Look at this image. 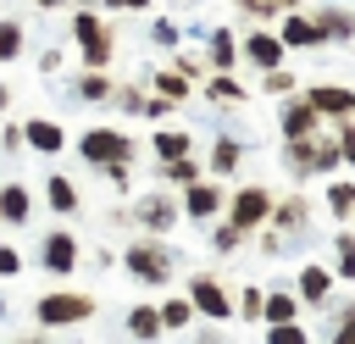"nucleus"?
<instances>
[{"label":"nucleus","instance_id":"1","mask_svg":"<svg viewBox=\"0 0 355 344\" xmlns=\"http://www.w3.org/2000/svg\"><path fill=\"white\" fill-rule=\"evenodd\" d=\"M78 155H83L94 172H105L111 189L128 194V172H133V161H139V139H133L128 128H116V122L83 128V133H78Z\"/></svg>","mask_w":355,"mask_h":344},{"label":"nucleus","instance_id":"2","mask_svg":"<svg viewBox=\"0 0 355 344\" xmlns=\"http://www.w3.org/2000/svg\"><path fill=\"white\" fill-rule=\"evenodd\" d=\"M122 272L133 283H144V289H166L178 277V250L166 244V233H144L139 227V239L122 250Z\"/></svg>","mask_w":355,"mask_h":344},{"label":"nucleus","instance_id":"3","mask_svg":"<svg viewBox=\"0 0 355 344\" xmlns=\"http://www.w3.org/2000/svg\"><path fill=\"white\" fill-rule=\"evenodd\" d=\"M283 161L294 166V178H333V166H344V150H338V133L333 128H316V133H300V139H283Z\"/></svg>","mask_w":355,"mask_h":344},{"label":"nucleus","instance_id":"4","mask_svg":"<svg viewBox=\"0 0 355 344\" xmlns=\"http://www.w3.org/2000/svg\"><path fill=\"white\" fill-rule=\"evenodd\" d=\"M72 44H78L83 67H111V55H116V33L94 6H72Z\"/></svg>","mask_w":355,"mask_h":344},{"label":"nucleus","instance_id":"5","mask_svg":"<svg viewBox=\"0 0 355 344\" xmlns=\"http://www.w3.org/2000/svg\"><path fill=\"white\" fill-rule=\"evenodd\" d=\"M94 311H100V300H94L89 289H50V294L33 300V322H39V327H78V322H89Z\"/></svg>","mask_w":355,"mask_h":344},{"label":"nucleus","instance_id":"6","mask_svg":"<svg viewBox=\"0 0 355 344\" xmlns=\"http://www.w3.org/2000/svg\"><path fill=\"white\" fill-rule=\"evenodd\" d=\"M116 216H122V222H133V227H144V233H172V227H178V216H183V200H166L161 189H150V194H133Z\"/></svg>","mask_w":355,"mask_h":344},{"label":"nucleus","instance_id":"7","mask_svg":"<svg viewBox=\"0 0 355 344\" xmlns=\"http://www.w3.org/2000/svg\"><path fill=\"white\" fill-rule=\"evenodd\" d=\"M272 205H277V194L266 189V183H244L239 194H227V222L233 227H244V233H261L266 222H272Z\"/></svg>","mask_w":355,"mask_h":344},{"label":"nucleus","instance_id":"8","mask_svg":"<svg viewBox=\"0 0 355 344\" xmlns=\"http://www.w3.org/2000/svg\"><path fill=\"white\" fill-rule=\"evenodd\" d=\"M39 266H44L50 277H72V272L83 266V244H78V233H72V227H50V233L39 239Z\"/></svg>","mask_w":355,"mask_h":344},{"label":"nucleus","instance_id":"9","mask_svg":"<svg viewBox=\"0 0 355 344\" xmlns=\"http://www.w3.org/2000/svg\"><path fill=\"white\" fill-rule=\"evenodd\" d=\"M189 300H194V311H200L205 322H227V316H239V300L227 294V283H222L216 272H194V277H189Z\"/></svg>","mask_w":355,"mask_h":344},{"label":"nucleus","instance_id":"10","mask_svg":"<svg viewBox=\"0 0 355 344\" xmlns=\"http://www.w3.org/2000/svg\"><path fill=\"white\" fill-rule=\"evenodd\" d=\"M239 55H244V67L272 72V67H283L288 44H283V33H277V28H250V33L239 39Z\"/></svg>","mask_w":355,"mask_h":344},{"label":"nucleus","instance_id":"11","mask_svg":"<svg viewBox=\"0 0 355 344\" xmlns=\"http://www.w3.org/2000/svg\"><path fill=\"white\" fill-rule=\"evenodd\" d=\"M227 211V189L216 183V178H194L189 189H183V216L189 222H216Z\"/></svg>","mask_w":355,"mask_h":344},{"label":"nucleus","instance_id":"12","mask_svg":"<svg viewBox=\"0 0 355 344\" xmlns=\"http://www.w3.org/2000/svg\"><path fill=\"white\" fill-rule=\"evenodd\" d=\"M327 117L305 100V89L300 94H283V105H277V128H283V139H300V133H316Z\"/></svg>","mask_w":355,"mask_h":344},{"label":"nucleus","instance_id":"13","mask_svg":"<svg viewBox=\"0 0 355 344\" xmlns=\"http://www.w3.org/2000/svg\"><path fill=\"white\" fill-rule=\"evenodd\" d=\"M333 283H338V272H333L327 261H305V266L294 272V289H300L305 305H333Z\"/></svg>","mask_w":355,"mask_h":344},{"label":"nucleus","instance_id":"14","mask_svg":"<svg viewBox=\"0 0 355 344\" xmlns=\"http://www.w3.org/2000/svg\"><path fill=\"white\" fill-rule=\"evenodd\" d=\"M277 33H283L288 50H316V44H327L316 11H311V17H305V11H283V17H277Z\"/></svg>","mask_w":355,"mask_h":344},{"label":"nucleus","instance_id":"15","mask_svg":"<svg viewBox=\"0 0 355 344\" xmlns=\"http://www.w3.org/2000/svg\"><path fill=\"white\" fill-rule=\"evenodd\" d=\"M305 100L327 117V122H344V117H355V89H344V83H311L305 89Z\"/></svg>","mask_w":355,"mask_h":344},{"label":"nucleus","instance_id":"16","mask_svg":"<svg viewBox=\"0 0 355 344\" xmlns=\"http://www.w3.org/2000/svg\"><path fill=\"white\" fill-rule=\"evenodd\" d=\"M22 139H28L33 155H61V150H67V128L50 122V117H28V122H22Z\"/></svg>","mask_w":355,"mask_h":344},{"label":"nucleus","instance_id":"17","mask_svg":"<svg viewBox=\"0 0 355 344\" xmlns=\"http://www.w3.org/2000/svg\"><path fill=\"white\" fill-rule=\"evenodd\" d=\"M44 205H50L55 216H78V211H83V194H78V183H72L67 172H50V178H44Z\"/></svg>","mask_w":355,"mask_h":344},{"label":"nucleus","instance_id":"18","mask_svg":"<svg viewBox=\"0 0 355 344\" xmlns=\"http://www.w3.org/2000/svg\"><path fill=\"white\" fill-rule=\"evenodd\" d=\"M205 61H211V72H233V67L244 61V55H239V33H233V28H211Z\"/></svg>","mask_w":355,"mask_h":344},{"label":"nucleus","instance_id":"19","mask_svg":"<svg viewBox=\"0 0 355 344\" xmlns=\"http://www.w3.org/2000/svg\"><path fill=\"white\" fill-rule=\"evenodd\" d=\"M72 94H78L83 105H111V94H116V83L105 78V67H83V72L72 78Z\"/></svg>","mask_w":355,"mask_h":344},{"label":"nucleus","instance_id":"20","mask_svg":"<svg viewBox=\"0 0 355 344\" xmlns=\"http://www.w3.org/2000/svg\"><path fill=\"white\" fill-rule=\"evenodd\" d=\"M272 227H283L288 239H300V233L311 227V200H305V194H288V200H277V205H272Z\"/></svg>","mask_w":355,"mask_h":344},{"label":"nucleus","instance_id":"21","mask_svg":"<svg viewBox=\"0 0 355 344\" xmlns=\"http://www.w3.org/2000/svg\"><path fill=\"white\" fill-rule=\"evenodd\" d=\"M122 327H128V338H161V333H166V322H161V305H155V300H139V305L122 316Z\"/></svg>","mask_w":355,"mask_h":344},{"label":"nucleus","instance_id":"22","mask_svg":"<svg viewBox=\"0 0 355 344\" xmlns=\"http://www.w3.org/2000/svg\"><path fill=\"white\" fill-rule=\"evenodd\" d=\"M33 216V194H28V183H0V222L6 227H22Z\"/></svg>","mask_w":355,"mask_h":344},{"label":"nucleus","instance_id":"23","mask_svg":"<svg viewBox=\"0 0 355 344\" xmlns=\"http://www.w3.org/2000/svg\"><path fill=\"white\" fill-rule=\"evenodd\" d=\"M200 94H205V100H216V105H244V100H250L244 78H233V72H211V78L200 83Z\"/></svg>","mask_w":355,"mask_h":344},{"label":"nucleus","instance_id":"24","mask_svg":"<svg viewBox=\"0 0 355 344\" xmlns=\"http://www.w3.org/2000/svg\"><path fill=\"white\" fill-rule=\"evenodd\" d=\"M205 166H211V178H233V172L244 166V144H239L233 133H222V139L211 144V155H205Z\"/></svg>","mask_w":355,"mask_h":344},{"label":"nucleus","instance_id":"25","mask_svg":"<svg viewBox=\"0 0 355 344\" xmlns=\"http://www.w3.org/2000/svg\"><path fill=\"white\" fill-rule=\"evenodd\" d=\"M300 311H305L300 289H294V294H288V289H266V316H261V327H266V322H300Z\"/></svg>","mask_w":355,"mask_h":344},{"label":"nucleus","instance_id":"26","mask_svg":"<svg viewBox=\"0 0 355 344\" xmlns=\"http://www.w3.org/2000/svg\"><path fill=\"white\" fill-rule=\"evenodd\" d=\"M150 150H155L161 161H178V155H194V139H189L183 128H155V139H150Z\"/></svg>","mask_w":355,"mask_h":344},{"label":"nucleus","instance_id":"27","mask_svg":"<svg viewBox=\"0 0 355 344\" xmlns=\"http://www.w3.org/2000/svg\"><path fill=\"white\" fill-rule=\"evenodd\" d=\"M316 22H322L327 39H355V11H349V6H333V0H327V6L316 11Z\"/></svg>","mask_w":355,"mask_h":344},{"label":"nucleus","instance_id":"28","mask_svg":"<svg viewBox=\"0 0 355 344\" xmlns=\"http://www.w3.org/2000/svg\"><path fill=\"white\" fill-rule=\"evenodd\" d=\"M327 211H333V222H355V183L349 178H327Z\"/></svg>","mask_w":355,"mask_h":344},{"label":"nucleus","instance_id":"29","mask_svg":"<svg viewBox=\"0 0 355 344\" xmlns=\"http://www.w3.org/2000/svg\"><path fill=\"white\" fill-rule=\"evenodd\" d=\"M333 272H338V283H355V227L333 233Z\"/></svg>","mask_w":355,"mask_h":344},{"label":"nucleus","instance_id":"30","mask_svg":"<svg viewBox=\"0 0 355 344\" xmlns=\"http://www.w3.org/2000/svg\"><path fill=\"white\" fill-rule=\"evenodd\" d=\"M22 50H28V28L17 17H0V67L6 61H22Z\"/></svg>","mask_w":355,"mask_h":344},{"label":"nucleus","instance_id":"31","mask_svg":"<svg viewBox=\"0 0 355 344\" xmlns=\"http://www.w3.org/2000/svg\"><path fill=\"white\" fill-rule=\"evenodd\" d=\"M150 89H155V94H166V100H178V105H183V100H189V94H194V78H183V72H178V67H166V72H155V78H150Z\"/></svg>","mask_w":355,"mask_h":344},{"label":"nucleus","instance_id":"32","mask_svg":"<svg viewBox=\"0 0 355 344\" xmlns=\"http://www.w3.org/2000/svg\"><path fill=\"white\" fill-rule=\"evenodd\" d=\"M111 105H116V111H128V117H144V111H150V89H144V83H116Z\"/></svg>","mask_w":355,"mask_h":344},{"label":"nucleus","instance_id":"33","mask_svg":"<svg viewBox=\"0 0 355 344\" xmlns=\"http://www.w3.org/2000/svg\"><path fill=\"white\" fill-rule=\"evenodd\" d=\"M250 239H255V233H244V227H233L227 216H222V222L211 227V244H216V255H233V250H244Z\"/></svg>","mask_w":355,"mask_h":344},{"label":"nucleus","instance_id":"34","mask_svg":"<svg viewBox=\"0 0 355 344\" xmlns=\"http://www.w3.org/2000/svg\"><path fill=\"white\" fill-rule=\"evenodd\" d=\"M194 316H200V311H194L189 294H183V300H161V322H166V333H183Z\"/></svg>","mask_w":355,"mask_h":344},{"label":"nucleus","instance_id":"35","mask_svg":"<svg viewBox=\"0 0 355 344\" xmlns=\"http://www.w3.org/2000/svg\"><path fill=\"white\" fill-rule=\"evenodd\" d=\"M239 11H244L250 22H272V17H283V11H300V0H239Z\"/></svg>","mask_w":355,"mask_h":344},{"label":"nucleus","instance_id":"36","mask_svg":"<svg viewBox=\"0 0 355 344\" xmlns=\"http://www.w3.org/2000/svg\"><path fill=\"white\" fill-rule=\"evenodd\" d=\"M233 300H239V316H244V322H261V316H266V289L244 283V289H239Z\"/></svg>","mask_w":355,"mask_h":344},{"label":"nucleus","instance_id":"37","mask_svg":"<svg viewBox=\"0 0 355 344\" xmlns=\"http://www.w3.org/2000/svg\"><path fill=\"white\" fill-rule=\"evenodd\" d=\"M261 89L283 100V94H300V78H294L288 67H272V72H261Z\"/></svg>","mask_w":355,"mask_h":344},{"label":"nucleus","instance_id":"38","mask_svg":"<svg viewBox=\"0 0 355 344\" xmlns=\"http://www.w3.org/2000/svg\"><path fill=\"white\" fill-rule=\"evenodd\" d=\"M161 178H166V183H178V189H189V183L200 178V161H194V155H178V161H166V166H161Z\"/></svg>","mask_w":355,"mask_h":344},{"label":"nucleus","instance_id":"39","mask_svg":"<svg viewBox=\"0 0 355 344\" xmlns=\"http://www.w3.org/2000/svg\"><path fill=\"white\" fill-rule=\"evenodd\" d=\"M150 39H155L161 50H178V39H183V28H178L172 17H155V22H150Z\"/></svg>","mask_w":355,"mask_h":344},{"label":"nucleus","instance_id":"40","mask_svg":"<svg viewBox=\"0 0 355 344\" xmlns=\"http://www.w3.org/2000/svg\"><path fill=\"white\" fill-rule=\"evenodd\" d=\"M172 67H178L183 78H194V83H205V78H211V61H205V55H189V50H183Z\"/></svg>","mask_w":355,"mask_h":344},{"label":"nucleus","instance_id":"41","mask_svg":"<svg viewBox=\"0 0 355 344\" xmlns=\"http://www.w3.org/2000/svg\"><path fill=\"white\" fill-rule=\"evenodd\" d=\"M266 338L272 344H305V327L300 322H266Z\"/></svg>","mask_w":355,"mask_h":344},{"label":"nucleus","instance_id":"42","mask_svg":"<svg viewBox=\"0 0 355 344\" xmlns=\"http://www.w3.org/2000/svg\"><path fill=\"white\" fill-rule=\"evenodd\" d=\"M17 272H22V250L11 239H0V277H17Z\"/></svg>","mask_w":355,"mask_h":344},{"label":"nucleus","instance_id":"43","mask_svg":"<svg viewBox=\"0 0 355 344\" xmlns=\"http://www.w3.org/2000/svg\"><path fill=\"white\" fill-rule=\"evenodd\" d=\"M333 133H338V150H344V166H355V122L344 117V122H333Z\"/></svg>","mask_w":355,"mask_h":344},{"label":"nucleus","instance_id":"44","mask_svg":"<svg viewBox=\"0 0 355 344\" xmlns=\"http://www.w3.org/2000/svg\"><path fill=\"white\" fill-rule=\"evenodd\" d=\"M0 150H6V155L28 150V139H22V122H6V128H0Z\"/></svg>","mask_w":355,"mask_h":344},{"label":"nucleus","instance_id":"45","mask_svg":"<svg viewBox=\"0 0 355 344\" xmlns=\"http://www.w3.org/2000/svg\"><path fill=\"white\" fill-rule=\"evenodd\" d=\"M333 344H355V316H333Z\"/></svg>","mask_w":355,"mask_h":344},{"label":"nucleus","instance_id":"46","mask_svg":"<svg viewBox=\"0 0 355 344\" xmlns=\"http://www.w3.org/2000/svg\"><path fill=\"white\" fill-rule=\"evenodd\" d=\"M155 0H105V11H150Z\"/></svg>","mask_w":355,"mask_h":344},{"label":"nucleus","instance_id":"47","mask_svg":"<svg viewBox=\"0 0 355 344\" xmlns=\"http://www.w3.org/2000/svg\"><path fill=\"white\" fill-rule=\"evenodd\" d=\"M28 6H39V11H72V6H83V0H28Z\"/></svg>","mask_w":355,"mask_h":344},{"label":"nucleus","instance_id":"48","mask_svg":"<svg viewBox=\"0 0 355 344\" xmlns=\"http://www.w3.org/2000/svg\"><path fill=\"white\" fill-rule=\"evenodd\" d=\"M39 72H61V50H44L39 55Z\"/></svg>","mask_w":355,"mask_h":344},{"label":"nucleus","instance_id":"49","mask_svg":"<svg viewBox=\"0 0 355 344\" xmlns=\"http://www.w3.org/2000/svg\"><path fill=\"white\" fill-rule=\"evenodd\" d=\"M6 105H11V89H6V83H0V111H6Z\"/></svg>","mask_w":355,"mask_h":344},{"label":"nucleus","instance_id":"50","mask_svg":"<svg viewBox=\"0 0 355 344\" xmlns=\"http://www.w3.org/2000/svg\"><path fill=\"white\" fill-rule=\"evenodd\" d=\"M0 322H6V294H0Z\"/></svg>","mask_w":355,"mask_h":344},{"label":"nucleus","instance_id":"51","mask_svg":"<svg viewBox=\"0 0 355 344\" xmlns=\"http://www.w3.org/2000/svg\"><path fill=\"white\" fill-rule=\"evenodd\" d=\"M349 122H355V117H349Z\"/></svg>","mask_w":355,"mask_h":344}]
</instances>
